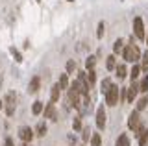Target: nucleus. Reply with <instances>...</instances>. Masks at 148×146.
Listing matches in <instances>:
<instances>
[{
    "instance_id": "obj_1",
    "label": "nucleus",
    "mask_w": 148,
    "mask_h": 146,
    "mask_svg": "<svg viewBox=\"0 0 148 146\" xmlns=\"http://www.w3.org/2000/svg\"><path fill=\"white\" fill-rule=\"evenodd\" d=\"M128 128L133 131V135H135V139L139 135L145 131V122H143V118H141V113L137 111V109H133L132 113H130V117H128Z\"/></svg>"
},
{
    "instance_id": "obj_2",
    "label": "nucleus",
    "mask_w": 148,
    "mask_h": 146,
    "mask_svg": "<svg viewBox=\"0 0 148 146\" xmlns=\"http://www.w3.org/2000/svg\"><path fill=\"white\" fill-rule=\"evenodd\" d=\"M141 50H139L137 44H126L122 50V59L126 63H139L141 61Z\"/></svg>"
},
{
    "instance_id": "obj_3",
    "label": "nucleus",
    "mask_w": 148,
    "mask_h": 146,
    "mask_svg": "<svg viewBox=\"0 0 148 146\" xmlns=\"http://www.w3.org/2000/svg\"><path fill=\"white\" fill-rule=\"evenodd\" d=\"M4 111L8 117H13L17 111V94L15 91H8V94L4 96Z\"/></svg>"
},
{
    "instance_id": "obj_4",
    "label": "nucleus",
    "mask_w": 148,
    "mask_h": 146,
    "mask_svg": "<svg viewBox=\"0 0 148 146\" xmlns=\"http://www.w3.org/2000/svg\"><path fill=\"white\" fill-rule=\"evenodd\" d=\"M119 93H120V87H119L117 83H113L108 89V93L104 94L106 106H109V107H115V106H117V104H119Z\"/></svg>"
},
{
    "instance_id": "obj_5",
    "label": "nucleus",
    "mask_w": 148,
    "mask_h": 146,
    "mask_svg": "<svg viewBox=\"0 0 148 146\" xmlns=\"http://www.w3.org/2000/svg\"><path fill=\"white\" fill-rule=\"evenodd\" d=\"M133 35H135V39H141V41H145V37H146L145 22H143L141 17H135V19H133Z\"/></svg>"
},
{
    "instance_id": "obj_6",
    "label": "nucleus",
    "mask_w": 148,
    "mask_h": 146,
    "mask_svg": "<svg viewBox=\"0 0 148 146\" xmlns=\"http://www.w3.org/2000/svg\"><path fill=\"white\" fill-rule=\"evenodd\" d=\"M18 137H21L22 143H32V139L35 137L34 128H30V126H21V128H18Z\"/></svg>"
},
{
    "instance_id": "obj_7",
    "label": "nucleus",
    "mask_w": 148,
    "mask_h": 146,
    "mask_svg": "<svg viewBox=\"0 0 148 146\" xmlns=\"http://www.w3.org/2000/svg\"><path fill=\"white\" fill-rule=\"evenodd\" d=\"M106 122H108V113H106V107L104 106H98V107H96V128H98V130H104V128H106Z\"/></svg>"
},
{
    "instance_id": "obj_8",
    "label": "nucleus",
    "mask_w": 148,
    "mask_h": 146,
    "mask_svg": "<svg viewBox=\"0 0 148 146\" xmlns=\"http://www.w3.org/2000/svg\"><path fill=\"white\" fill-rule=\"evenodd\" d=\"M43 117L48 118V120H52V122L58 120V109H56V104H54V102H48V104L45 106V109H43Z\"/></svg>"
},
{
    "instance_id": "obj_9",
    "label": "nucleus",
    "mask_w": 148,
    "mask_h": 146,
    "mask_svg": "<svg viewBox=\"0 0 148 146\" xmlns=\"http://www.w3.org/2000/svg\"><path fill=\"white\" fill-rule=\"evenodd\" d=\"M137 94H139V81H132L130 87H128V98H126V102L128 104H133V102H135V98H137Z\"/></svg>"
},
{
    "instance_id": "obj_10",
    "label": "nucleus",
    "mask_w": 148,
    "mask_h": 146,
    "mask_svg": "<svg viewBox=\"0 0 148 146\" xmlns=\"http://www.w3.org/2000/svg\"><path fill=\"white\" fill-rule=\"evenodd\" d=\"M39 87H41V78L39 76H34V78L30 80V83H28V93L35 94L37 91H39Z\"/></svg>"
},
{
    "instance_id": "obj_11",
    "label": "nucleus",
    "mask_w": 148,
    "mask_h": 146,
    "mask_svg": "<svg viewBox=\"0 0 148 146\" xmlns=\"http://www.w3.org/2000/svg\"><path fill=\"white\" fill-rule=\"evenodd\" d=\"M34 131H35V137H45L46 133H48V126H46L45 120H41V122H37V126L34 128Z\"/></svg>"
},
{
    "instance_id": "obj_12",
    "label": "nucleus",
    "mask_w": 148,
    "mask_h": 146,
    "mask_svg": "<svg viewBox=\"0 0 148 146\" xmlns=\"http://www.w3.org/2000/svg\"><path fill=\"white\" fill-rule=\"evenodd\" d=\"M59 98H61V87H59L58 83L52 85V89H50V102H59Z\"/></svg>"
},
{
    "instance_id": "obj_13",
    "label": "nucleus",
    "mask_w": 148,
    "mask_h": 146,
    "mask_svg": "<svg viewBox=\"0 0 148 146\" xmlns=\"http://www.w3.org/2000/svg\"><path fill=\"white\" fill-rule=\"evenodd\" d=\"M141 65H139V63H133V67H132V70H130V80H132V81H137L139 78H141Z\"/></svg>"
},
{
    "instance_id": "obj_14",
    "label": "nucleus",
    "mask_w": 148,
    "mask_h": 146,
    "mask_svg": "<svg viewBox=\"0 0 148 146\" xmlns=\"http://www.w3.org/2000/svg\"><path fill=\"white\" fill-rule=\"evenodd\" d=\"M115 74H117L119 80H124V78L130 74V72H128V68H126V65H124V63H119L117 68H115Z\"/></svg>"
},
{
    "instance_id": "obj_15",
    "label": "nucleus",
    "mask_w": 148,
    "mask_h": 146,
    "mask_svg": "<svg viewBox=\"0 0 148 146\" xmlns=\"http://www.w3.org/2000/svg\"><path fill=\"white\" fill-rule=\"evenodd\" d=\"M58 85L61 87V91H67L69 87H71V81H69V74H67V72H65V74H59Z\"/></svg>"
},
{
    "instance_id": "obj_16",
    "label": "nucleus",
    "mask_w": 148,
    "mask_h": 146,
    "mask_svg": "<svg viewBox=\"0 0 148 146\" xmlns=\"http://www.w3.org/2000/svg\"><path fill=\"white\" fill-rule=\"evenodd\" d=\"M115 146H132V141H130V137L126 133H120L117 137V141H115Z\"/></svg>"
},
{
    "instance_id": "obj_17",
    "label": "nucleus",
    "mask_w": 148,
    "mask_h": 146,
    "mask_svg": "<svg viewBox=\"0 0 148 146\" xmlns=\"http://www.w3.org/2000/svg\"><path fill=\"white\" fill-rule=\"evenodd\" d=\"M117 56H115V54H111V56H108L106 57V68H108V70H115V68H117Z\"/></svg>"
},
{
    "instance_id": "obj_18",
    "label": "nucleus",
    "mask_w": 148,
    "mask_h": 146,
    "mask_svg": "<svg viewBox=\"0 0 148 146\" xmlns=\"http://www.w3.org/2000/svg\"><path fill=\"white\" fill-rule=\"evenodd\" d=\"M139 81V93H148V74H143Z\"/></svg>"
},
{
    "instance_id": "obj_19",
    "label": "nucleus",
    "mask_w": 148,
    "mask_h": 146,
    "mask_svg": "<svg viewBox=\"0 0 148 146\" xmlns=\"http://www.w3.org/2000/svg\"><path fill=\"white\" fill-rule=\"evenodd\" d=\"M43 109H45V104L41 102V100H35L34 106H32V113L37 117V115H43Z\"/></svg>"
},
{
    "instance_id": "obj_20",
    "label": "nucleus",
    "mask_w": 148,
    "mask_h": 146,
    "mask_svg": "<svg viewBox=\"0 0 148 146\" xmlns=\"http://www.w3.org/2000/svg\"><path fill=\"white\" fill-rule=\"evenodd\" d=\"M124 46H126V43H124V39H117V41L113 43V54H115V56H117V54H122Z\"/></svg>"
},
{
    "instance_id": "obj_21",
    "label": "nucleus",
    "mask_w": 148,
    "mask_h": 146,
    "mask_svg": "<svg viewBox=\"0 0 148 146\" xmlns=\"http://www.w3.org/2000/svg\"><path fill=\"white\" fill-rule=\"evenodd\" d=\"M146 107H148V96H141L137 100V104H135V109L141 113V111H145Z\"/></svg>"
},
{
    "instance_id": "obj_22",
    "label": "nucleus",
    "mask_w": 148,
    "mask_h": 146,
    "mask_svg": "<svg viewBox=\"0 0 148 146\" xmlns=\"http://www.w3.org/2000/svg\"><path fill=\"white\" fill-rule=\"evenodd\" d=\"M141 70L145 72V74H148V48H146V52H143V56H141Z\"/></svg>"
},
{
    "instance_id": "obj_23",
    "label": "nucleus",
    "mask_w": 148,
    "mask_h": 146,
    "mask_svg": "<svg viewBox=\"0 0 148 146\" xmlns=\"http://www.w3.org/2000/svg\"><path fill=\"white\" fill-rule=\"evenodd\" d=\"M137 143L139 146H148V128H145V131L137 137Z\"/></svg>"
},
{
    "instance_id": "obj_24",
    "label": "nucleus",
    "mask_w": 148,
    "mask_h": 146,
    "mask_svg": "<svg viewBox=\"0 0 148 146\" xmlns=\"http://www.w3.org/2000/svg\"><path fill=\"white\" fill-rule=\"evenodd\" d=\"M111 85H113L111 78H104V80H102V83H100V93H102V94H106V93H108V89L111 87Z\"/></svg>"
},
{
    "instance_id": "obj_25",
    "label": "nucleus",
    "mask_w": 148,
    "mask_h": 146,
    "mask_svg": "<svg viewBox=\"0 0 148 146\" xmlns=\"http://www.w3.org/2000/svg\"><path fill=\"white\" fill-rule=\"evenodd\" d=\"M65 68H67V74H74V72H78V65L74 59H69L67 65H65Z\"/></svg>"
},
{
    "instance_id": "obj_26",
    "label": "nucleus",
    "mask_w": 148,
    "mask_h": 146,
    "mask_svg": "<svg viewBox=\"0 0 148 146\" xmlns=\"http://www.w3.org/2000/svg\"><path fill=\"white\" fill-rule=\"evenodd\" d=\"M72 130H74V131H82V130H83L82 117H74V118H72Z\"/></svg>"
},
{
    "instance_id": "obj_27",
    "label": "nucleus",
    "mask_w": 148,
    "mask_h": 146,
    "mask_svg": "<svg viewBox=\"0 0 148 146\" xmlns=\"http://www.w3.org/2000/svg\"><path fill=\"white\" fill-rule=\"evenodd\" d=\"M89 143H91V146H102V135L100 133H92Z\"/></svg>"
},
{
    "instance_id": "obj_28",
    "label": "nucleus",
    "mask_w": 148,
    "mask_h": 146,
    "mask_svg": "<svg viewBox=\"0 0 148 146\" xmlns=\"http://www.w3.org/2000/svg\"><path fill=\"white\" fill-rule=\"evenodd\" d=\"M95 65H96V57L95 56H89L85 59V68L87 70H95Z\"/></svg>"
},
{
    "instance_id": "obj_29",
    "label": "nucleus",
    "mask_w": 148,
    "mask_h": 146,
    "mask_svg": "<svg viewBox=\"0 0 148 146\" xmlns=\"http://www.w3.org/2000/svg\"><path fill=\"white\" fill-rule=\"evenodd\" d=\"M91 130H89V128H83V130H82V139H83V143H89V141H91Z\"/></svg>"
},
{
    "instance_id": "obj_30",
    "label": "nucleus",
    "mask_w": 148,
    "mask_h": 146,
    "mask_svg": "<svg viewBox=\"0 0 148 146\" xmlns=\"http://www.w3.org/2000/svg\"><path fill=\"white\" fill-rule=\"evenodd\" d=\"M126 98H128V87H120V93H119V102L122 104V102H126Z\"/></svg>"
},
{
    "instance_id": "obj_31",
    "label": "nucleus",
    "mask_w": 148,
    "mask_h": 146,
    "mask_svg": "<svg viewBox=\"0 0 148 146\" xmlns=\"http://www.w3.org/2000/svg\"><path fill=\"white\" fill-rule=\"evenodd\" d=\"M104 31H106V24L100 20V22H98V28H96V37L102 39V37H104Z\"/></svg>"
},
{
    "instance_id": "obj_32",
    "label": "nucleus",
    "mask_w": 148,
    "mask_h": 146,
    "mask_svg": "<svg viewBox=\"0 0 148 146\" xmlns=\"http://www.w3.org/2000/svg\"><path fill=\"white\" fill-rule=\"evenodd\" d=\"M87 81H89L91 87L96 83V72H95V70H89V72H87Z\"/></svg>"
},
{
    "instance_id": "obj_33",
    "label": "nucleus",
    "mask_w": 148,
    "mask_h": 146,
    "mask_svg": "<svg viewBox=\"0 0 148 146\" xmlns=\"http://www.w3.org/2000/svg\"><path fill=\"white\" fill-rule=\"evenodd\" d=\"M9 52H11V54H13V56H15V57H17V61H18V63H21V61H22V56H21V54H18V50H15V48H9Z\"/></svg>"
},
{
    "instance_id": "obj_34",
    "label": "nucleus",
    "mask_w": 148,
    "mask_h": 146,
    "mask_svg": "<svg viewBox=\"0 0 148 146\" xmlns=\"http://www.w3.org/2000/svg\"><path fill=\"white\" fill-rule=\"evenodd\" d=\"M4 146H15V143H13L11 137H6V141H4Z\"/></svg>"
},
{
    "instance_id": "obj_35",
    "label": "nucleus",
    "mask_w": 148,
    "mask_h": 146,
    "mask_svg": "<svg viewBox=\"0 0 148 146\" xmlns=\"http://www.w3.org/2000/svg\"><path fill=\"white\" fill-rule=\"evenodd\" d=\"M21 146H32V143H22Z\"/></svg>"
},
{
    "instance_id": "obj_36",
    "label": "nucleus",
    "mask_w": 148,
    "mask_h": 146,
    "mask_svg": "<svg viewBox=\"0 0 148 146\" xmlns=\"http://www.w3.org/2000/svg\"><path fill=\"white\" fill-rule=\"evenodd\" d=\"M0 109H4V100H0Z\"/></svg>"
},
{
    "instance_id": "obj_37",
    "label": "nucleus",
    "mask_w": 148,
    "mask_h": 146,
    "mask_svg": "<svg viewBox=\"0 0 148 146\" xmlns=\"http://www.w3.org/2000/svg\"><path fill=\"white\" fill-rule=\"evenodd\" d=\"M145 41H146V46H148V33H146V37H145Z\"/></svg>"
},
{
    "instance_id": "obj_38",
    "label": "nucleus",
    "mask_w": 148,
    "mask_h": 146,
    "mask_svg": "<svg viewBox=\"0 0 148 146\" xmlns=\"http://www.w3.org/2000/svg\"><path fill=\"white\" fill-rule=\"evenodd\" d=\"M69 2H71V0H69Z\"/></svg>"
}]
</instances>
